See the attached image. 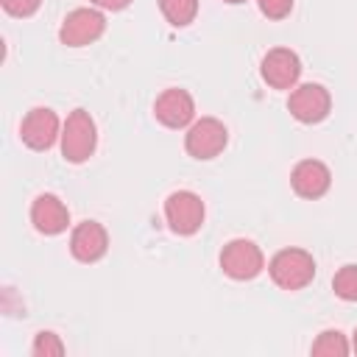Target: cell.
<instances>
[{
	"mask_svg": "<svg viewBox=\"0 0 357 357\" xmlns=\"http://www.w3.org/2000/svg\"><path fill=\"white\" fill-rule=\"evenodd\" d=\"M268 273L282 290H301L315 279V259L304 248H282L268 262Z\"/></svg>",
	"mask_w": 357,
	"mask_h": 357,
	"instance_id": "cell-1",
	"label": "cell"
},
{
	"mask_svg": "<svg viewBox=\"0 0 357 357\" xmlns=\"http://www.w3.org/2000/svg\"><path fill=\"white\" fill-rule=\"evenodd\" d=\"M98 128L86 109H73L61 126V156L73 165L86 162L95 153Z\"/></svg>",
	"mask_w": 357,
	"mask_h": 357,
	"instance_id": "cell-2",
	"label": "cell"
},
{
	"mask_svg": "<svg viewBox=\"0 0 357 357\" xmlns=\"http://www.w3.org/2000/svg\"><path fill=\"white\" fill-rule=\"evenodd\" d=\"M204 201L192 190H176L165 198V220L173 234L190 237L204 226Z\"/></svg>",
	"mask_w": 357,
	"mask_h": 357,
	"instance_id": "cell-3",
	"label": "cell"
},
{
	"mask_svg": "<svg viewBox=\"0 0 357 357\" xmlns=\"http://www.w3.org/2000/svg\"><path fill=\"white\" fill-rule=\"evenodd\" d=\"M262 268H265V257H262V248L254 240L237 237V240H229L220 251V271L229 279L245 282V279L259 276Z\"/></svg>",
	"mask_w": 357,
	"mask_h": 357,
	"instance_id": "cell-4",
	"label": "cell"
},
{
	"mask_svg": "<svg viewBox=\"0 0 357 357\" xmlns=\"http://www.w3.org/2000/svg\"><path fill=\"white\" fill-rule=\"evenodd\" d=\"M229 142V131L226 126L218 120V117H201V120H192L187 134H184V151L192 156V159H215Z\"/></svg>",
	"mask_w": 357,
	"mask_h": 357,
	"instance_id": "cell-5",
	"label": "cell"
},
{
	"mask_svg": "<svg viewBox=\"0 0 357 357\" xmlns=\"http://www.w3.org/2000/svg\"><path fill=\"white\" fill-rule=\"evenodd\" d=\"M106 31V17L98 8H75L61 20L59 39L67 47H84L100 39Z\"/></svg>",
	"mask_w": 357,
	"mask_h": 357,
	"instance_id": "cell-6",
	"label": "cell"
},
{
	"mask_svg": "<svg viewBox=\"0 0 357 357\" xmlns=\"http://www.w3.org/2000/svg\"><path fill=\"white\" fill-rule=\"evenodd\" d=\"M287 109L298 123H307V126L321 123L332 109L329 89L321 84H298L287 98Z\"/></svg>",
	"mask_w": 357,
	"mask_h": 357,
	"instance_id": "cell-7",
	"label": "cell"
},
{
	"mask_svg": "<svg viewBox=\"0 0 357 357\" xmlns=\"http://www.w3.org/2000/svg\"><path fill=\"white\" fill-rule=\"evenodd\" d=\"M20 137L31 151H47L53 148L56 139H61V126L53 109L47 106H33L20 126Z\"/></svg>",
	"mask_w": 357,
	"mask_h": 357,
	"instance_id": "cell-8",
	"label": "cell"
},
{
	"mask_svg": "<svg viewBox=\"0 0 357 357\" xmlns=\"http://www.w3.org/2000/svg\"><path fill=\"white\" fill-rule=\"evenodd\" d=\"M262 81L273 89H293L301 75V59L290 47H273L259 61Z\"/></svg>",
	"mask_w": 357,
	"mask_h": 357,
	"instance_id": "cell-9",
	"label": "cell"
},
{
	"mask_svg": "<svg viewBox=\"0 0 357 357\" xmlns=\"http://www.w3.org/2000/svg\"><path fill=\"white\" fill-rule=\"evenodd\" d=\"M153 117L167 128H184L195 120V100L187 89L170 86L153 103Z\"/></svg>",
	"mask_w": 357,
	"mask_h": 357,
	"instance_id": "cell-10",
	"label": "cell"
},
{
	"mask_svg": "<svg viewBox=\"0 0 357 357\" xmlns=\"http://www.w3.org/2000/svg\"><path fill=\"white\" fill-rule=\"evenodd\" d=\"M290 184L296 195L315 201L332 187V173L321 159H301L290 173Z\"/></svg>",
	"mask_w": 357,
	"mask_h": 357,
	"instance_id": "cell-11",
	"label": "cell"
},
{
	"mask_svg": "<svg viewBox=\"0 0 357 357\" xmlns=\"http://www.w3.org/2000/svg\"><path fill=\"white\" fill-rule=\"evenodd\" d=\"M31 223H33V229L39 234H47V237L61 234L67 229V223H70V209L64 206V201L59 195L42 192L31 204Z\"/></svg>",
	"mask_w": 357,
	"mask_h": 357,
	"instance_id": "cell-12",
	"label": "cell"
},
{
	"mask_svg": "<svg viewBox=\"0 0 357 357\" xmlns=\"http://www.w3.org/2000/svg\"><path fill=\"white\" fill-rule=\"evenodd\" d=\"M109 248V234L98 220H84L70 234V251L78 262H98Z\"/></svg>",
	"mask_w": 357,
	"mask_h": 357,
	"instance_id": "cell-13",
	"label": "cell"
},
{
	"mask_svg": "<svg viewBox=\"0 0 357 357\" xmlns=\"http://www.w3.org/2000/svg\"><path fill=\"white\" fill-rule=\"evenodd\" d=\"M310 351L318 354V357H346V354L351 351V346H349V340H346L343 332H337V329H324V332L315 337V343H312Z\"/></svg>",
	"mask_w": 357,
	"mask_h": 357,
	"instance_id": "cell-14",
	"label": "cell"
},
{
	"mask_svg": "<svg viewBox=\"0 0 357 357\" xmlns=\"http://www.w3.org/2000/svg\"><path fill=\"white\" fill-rule=\"evenodd\" d=\"M159 11L176 28H187L198 14V0H159Z\"/></svg>",
	"mask_w": 357,
	"mask_h": 357,
	"instance_id": "cell-15",
	"label": "cell"
},
{
	"mask_svg": "<svg viewBox=\"0 0 357 357\" xmlns=\"http://www.w3.org/2000/svg\"><path fill=\"white\" fill-rule=\"evenodd\" d=\"M332 290L343 301H357V265H343L332 279Z\"/></svg>",
	"mask_w": 357,
	"mask_h": 357,
	"instance_id": "cell-16",
	"label": "cell"
},
{
	"mask_svg": "<svg viewBox=\"0 0 357 357\" xmlns=\"http://www.w3.org/2000/svg\"><path fill=\"white\" fill-rule=\"evenodd\" d=\"M31 354L33 357H61L64 354V343H61V337L56 332H39L33 337Z\"/></svg>",
	"mask_w": 357,
	"mask_h": 357,
	"instance_id": "cell-17",
	"label": "cell"
},
{
	"mask_svg": "<svg viewBox=\"0 0 357 357\" xmlns=\"http://www.w3.org/2000/svg\"><path fill=\"white\" fill-rule=\"evenodd\" d=\"M257 6L268 20H284L293 11V0H257Z\"/></svg>",
	"mask_w": 357,
	"mask_h": 357,
	"instance_id": "cell-18",
	"label": "cell"
},
{
	"mask_svg": "<svg viewBox=\"0 0 357 357\" xmlns=\"http://www.w3.org/2000/svg\"><path fill=\"white\" fill-rule=\"evenodd\" d=\"M0 3L11 17H31L42 6V0H0Z\"/></svg>",
	"mask_w": 357,
	"mask_h": 357,
	"instance_id": "cell-19",
	"label": "cell"
},
{
	"mask_svg": "<svg viewBox=\"0 0 357 357\" xmlns=\"http://www.w3.org/2000/svg\"><path fill=\"white\" fill-rule=\"evenodd\" d=\"M89 3H95V6L103 8V11H123L131 0H89Z\"/></svg>",
	"mask_w": 357,
	"mask_h": 357,
	"instance_id": "cell-20",
	"label": "cell"
},
{
	"mask_svg": "<svg viewBox=\"0 0 357 357\" xmlns=\"http://www.w3.org/2000/svg\"><path fill=\"white\" fill-rule=\"evenodd\" d=\"M351 351L357 354V329H354V335H351Z\"/></svg>",
	"mask_w": 357,
	"mask_h": 357,
	"instance_id": "cell-21",
	"label": "cell"
},
{
	"mask_svg": "<svg viewBox=\"0 0 357 357\" xmlns=\"http://www.w3.org/2000/svg\"><path fill=\"white\" fill-rule=\"evenodd\" d=\"M223 3H231V6H237V3H245V0H223Z\"/></svg>",
	"mask_w": 357,
	"mask_h": 357,
	"instance_id": "cell-22",
	"label": "cell"
}]
</instances>
